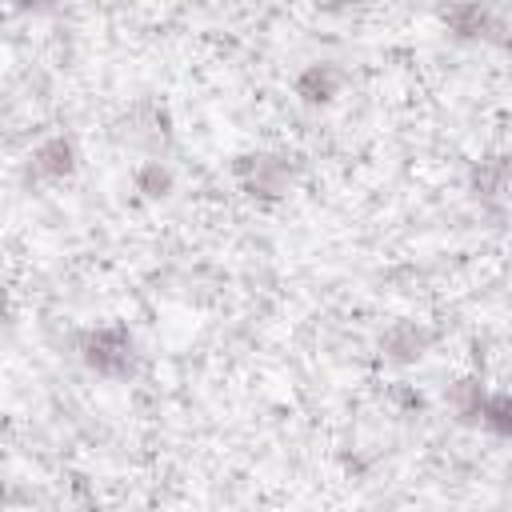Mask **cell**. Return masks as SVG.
<instances>
[{
	"instance_id": "cell-1",
	"label": "cell",
	"mask_w": 512,
	"mask_h": 512,
	"mask_svg": "<svg viewBox=\"0 0 512 512\" xmlns=\"http://www.w3.org/2000/svg\"><path fill=\"white\" fill-rule=\"evenodd\" d=\"M304 176V156L288 152V148H260V152H240L232 160V180L244 196L260 200V204H276L284 200L296 180Z\"/></svg>"
},
{
	"instance_id": "cell-2",
	"label": "cell",
	"mask_w": 512,
	"mask_h": 512,
	"mask_svg": "<svg viewBox=\"0 0 512 512\" xmlns=\"http://www.w3.org/2000/svg\"><path fill=\"white\" fill-rule=\"evenodd\" d=\"M76 356L104 380H128L140 364V348L128 324H92L76 336Z\"/></svg>"
},
{
	"instance_id": "cell-3",
	"label": "cell",
	"mask_w": 512,
	"mask_h": 512,
	"mask_svg": "<svg viewBox=\"0 0 512 512\" xmlns=\"http://www.w3.org/2000/svg\"><path fill=\"white\" fill-rule=\"evenodd\" d=\"M76 168H80V148H76V140L64 136V132H52V136H44V140L28 152V160H24V184H32V188L64 184V180L76 176Z\"/></svg>"
},
{
	"instance_id": "cell-4",
	"label": "cell",
	"mask_w": 512,
	"mask_h": 512,
	"mask_svg": "<svg viewBox=\"0 0 512 512\" xmlns=\"http://www.w3.org/2000/svg\"><path fill=\"white\" fill-rule=\"evenodd\" d=\"M432 344H436V328L424 324V320H392V324L376 336L380 360H384V364H396V368L424 360V356L432 352Z\"/></svg>"
},
{
	"instance_id": "cell-5",
	"label": "cell",
	"mask_w": 512,
	"mask_h": 512,
	"mask_svg": "<svg viewBox=\"0 0 512 512\" xmlns=\"http://www.w3.org/2000/svg\"><path fill=\"white\" fill-rule=\"evenodd\" d=\"M440 24L456 36V40H492V44H504V12L488 8V4H456V8H444L440 12Z\"/></svg>"
},
{
	"instance_id": "cell-6",
	"label": "cell",
	"mask_w": 512,
	"mask_h": 512,
	"mask_svg": "<svg viewBox=\"0 0 512 512\" xmlns=\"http://www.w3.org/2000/svg\"><path fill=\"white\" fill-rule=\"evenodd\" d=\"M344 84H348V72H344L340 64H332V60H316V64H304V68L296 72L292 92L300 96V104H308V108H324V104H332V100L344 92Z\"/></svg>"
},
{
	"instance_id": "cell-7",
	"label": "cell",
	"mask_w": 512,
	"mask_h": 512,
	"mask_svg": "<svg viewBox=\"0 0 512 512\" xmlns=\"http://www.w3.org/2000/svg\"><path fill=\"white\" fill-rule=\"evenodd\" d=\"M468 188H472V196L480 200V208L504 212V196H508V156L496 152V156H484L480 164H472Z\"/></svg>"
},
{
	"instance_id": "cell-8",
	"label": "cell",
	"mask_w": 512,
	"mask_h": 512,
	"mask_svg": "<svg viewBox=\"0 0 512 512\" xmlns=\"http://www.w3.org/2000/svg\"><path fill=\"white\" fill-rule=\"evenodd\" d=\"M484 396H488L484 380H480L476 372H468V376H456V380L448 384V392H444V404L452 408V416H456L460 424H476Z\"/></svg>"
},
{
	"instance_id": "cell-9",
	"label": "cell",
	"mask_w": 512,
	"mask_h": 512,
	"mask_svg": "<svg viewBox=\"0 0 512 512\" xmlns=\"http://www.w3.org/2000/svg\"><path fill=\"white\" fill-rule=\"evenodd\" d=\"M132 184H136V192H140L144 200H168V196L176 192V172H172L160 156H152V160H140V164H136Z\"/></svg>"
},
{
	"instance_id": "cell-10",
	"label": "cell",
	"mask_w": 512,
	"mask_h": 512,
	"mask_svg": "<svg viewBox=\"0 0 512 512\" xmlns=\"http://www.w3.org/2000/svg\"><path fill=\"white\" fill-rule=\"evenodd\" d=\"M124 124H128L124 140H132V144H160L168 136V116L156 104H136L124 116Z\"/></svg>"
},
{
	"instance_id": "cell-11",
	"label": "cell",
	"mask_w": 512,
	"mask_h": 512,
	"mask_svg": "<svg viewBox=\"0 0 512 512\" xmlns=\"http://www.w3.org/2000/svg\"><path fill=\"white\" fill-rule=\"evenodd\" d=\"M476 428H484V432H492L496 440H504L508 432H512V400H508V392H488L484 396V404H480V416H476Z\"/></svg>"
},
{
	"instance_id": "cell-12",
	"label": "cell",
	"mask_w": 512,
	"mask_h": 512,
	"mask_svg": "<svg viewBox=\"0 0 512 512\" xmlns=\"http://www.w3.org/2000/svg\"><path fill=\"white\" fill-rule=\"evenodd\" d=\"M12 312H16V308H12V292L0 284V328H4V324H12Z\"/></svg>"
},
{
	"instance_id": "cell-13",
	"label": "cell",
	"mask_w": 512,
	"mask_h": 512,
	"mask_svg": "<svg viewBox=\"0 0 512 512\" xmlns=\"http://www.w3.org/2000/svg\"><path fill=\"white\" fill-rule=\"evenodd\" d=\"M8 500H12V484L0 476V508H8Z\"/></svg>"
},
{
	"instance_id": "cell-14",
	"label": "cell",
	"mask_w": 512,
	"mask_h": 512,
	"mask_svg": "<svg viewBox=\"0 0 512 512\" xmlns=\"http://www.w3.org/2000/svg\"><path fill=\"white\" fill-rule=\"evenodd\" d=\"M88 512H100V508H88Z\"/></svg>"
}]
</instances>
